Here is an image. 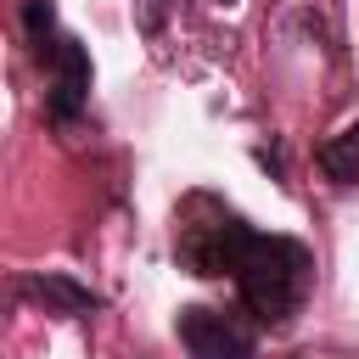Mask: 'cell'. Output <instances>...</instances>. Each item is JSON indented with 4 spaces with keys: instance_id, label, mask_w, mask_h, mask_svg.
Segmentation results:
<instances>
[{
    "instance_id": "ba28073f",
    "label": "cell",
    "mask_w": 359,
    "mask_h": 359,
    "mask_svg": "<svg viewBox=\"0 0 359 359\" xmlns=\"http://www.w3.org/2000/svg\"><path fill=\"white\" fill-rule=\"evenodd\" d=\"M224 6H230V0H224Z\"/></svg>"
},
{
    "instance_id": "7a4b0ae2",
    "label": "cell",
    "mask_w": 359,
    "mask_h": 359,
    "mask_svg": "<svg viewBox=\"0 0 359 359\" xmlns=\"http://www.w3.org/2000/svg\"><path fill=\"white\" fill-rule=\"evenodd\" d=\"M252 236L258 230L241 213H230L224 202H213V196H185V208L174 213V252H180V264L191 275H208V280L236 275Z\"/></svg>"
},
{
    "instance_id": "3957f363",
    "label": "cell",
    "mask_w": 359,
    "mask_h": 359,
    "mask_svg": "<svg viewBox=\"0 0 359 359\" xmlns=\"http://www.w3.org/2000/svg\"><path fill=\"white\" fill-rule=\"evenodd\" d=\"M180 342L191 359H252V320L236 309H180Z\"/></svg>"
},
{
    "instance_id": "52a82bcc",
    "label": "cell",
    "mask_w": 359,
    "mask_h": 359,
    "mask_svg": "<svg viewBox=\"0 0 359 359\" xmlns=\"http://www.w3.org/2000/svg\"><path fill=\"white\" fill-rule=\"evenodd\" d=\"M22 28H28V39L45 50V45L56 39V11H50V0H22Z\"/></svg>"
},
{
    "instance_id": "5b68a950",
    "label": "cell",
    "mask_w": 359,
    "mask_h": 359,
    "mask_svg": "<svg viewBox=\"0 0 359 359\" xmlns=\"http://www.w3.org/2000/svg\"><path fill=\"white\" fill-rule=\"evenodd\" d=\"M22 292L34 297V303H45L50 314H95L101 309V297L90 292V286H79L73 275H34V280H22Z\"/></svg>"
},
{
    "instance_id": "277c9868",
    "label": "cell",
    "mask_w": 359,
    "mask_h": 359,
    "mask_svg": "<svg viewBox=\"0 0 359 359\" xmlns=\"http://www.w3.org/2000/svg\"><path fill=\"white\" fill-rule=\"evenodd\" d=\"M45 62H50V90H45V112H50V123H73L79 118V107L90 101V56H84V45L79 39H50L45 50H39Z\"/></svg>"
},
{
    "instance_id": "6da1fadb",
    "label": "cell",
    "mask_w": 359,
    "mask_h": 359,
    "mask_svg": "<svg viewBox=\"0 0 359 359\" xmlns=\"http://www.w3.org/2000/svg\"><path fill=\"white\" fill-rule=\"evenodd\" d=\"M236 286L252 320L264 325H286L314 286V252L292 236H252L241 264H236Z\"/></svg>"
},
{
    "instance_id": "8992f818",
    "label": "cell",
    "mask_w": 359,
    "mask_h": 359,
    "mask_svg": "<svg viewBox=\"0 0 359 359\" xmlns=\"http://www.w3.org/2000/svg\"><path fill=\"white\" fill-rule=\"evenodd\" d=\"M320 168L331 180H342V185H359V123H348L342 135H331L320 146Z\"/></svg>"
}]
</instances>
